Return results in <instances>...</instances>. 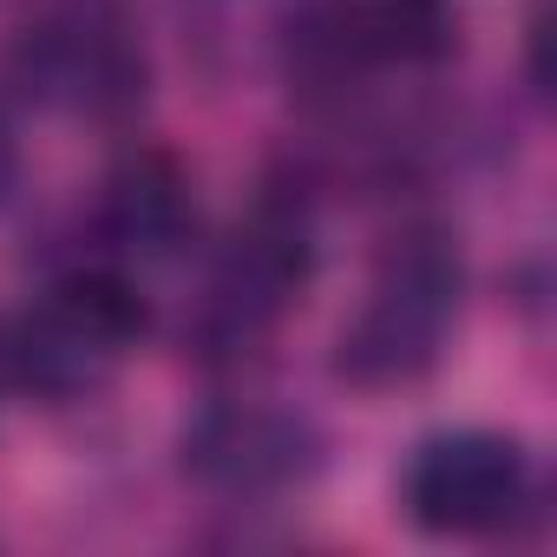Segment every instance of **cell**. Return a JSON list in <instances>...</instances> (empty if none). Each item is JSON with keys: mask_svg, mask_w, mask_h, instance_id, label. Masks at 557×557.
<instances>
[{"mask_svg": "<svg viewBox=\"0 0 557 557\" xmlns=\"http://www.w3.org/2000/svg\"><path fill=\"white\" fill-rule=\"evenodd\" d=\"M400 505L433 537H485V531H505L531 505V453L511 433H492V426L433 433L407 459Z\"/></svg>", "mask_w": 557, "mask_h": 557, "instance_id": "cell-4", "label": "cell"}, {"mask_svg": "<svg viewBox=\"0 0 557 557\" xmlns=\"http://www.w3.org/2000/svg\"><path fill=\"white\" fill-rule=\"evenodd\" d=\"M329 66H426L453 53L446 0H329L309 27Z\"/></svg>", "mask_w": 557, "mask_h": 557, "instance_id": "cell-8", "label": "cell"}, {"mask_svg": "<svg viewBox=\"0 0 557 557\" xmlns=\"http://www.w3.org/2000/svg\"><path fill=\"white\" fill-rule=\"evenodd\" d=\"M145 329L151 309L119 269H79L0 329V381L40 400H79L145 342Z\"/></svg>", "mask_w": 557, "mask_h": 557, "instance_id": "cell-2", "label": "cell"}, {"mask_svg": "<svg viewBox=\"0 0 557 557\" xmlns=\"http://www.w3.org/2000/svg\"><path fill=\"white\" fill-rule=\"evenodd\" d=\"M322 466V433L262 400H216L184 426V472L223 498H275Z\"/></svg>", "mask_w": 557, "mask_h": 557, "instance_id": "cell-5", "label": "cell"}, {"mask_svg": "<svg viewBox=\"0 0 557 557\" xmlns=\"http://www.w3.org/2000/svg\"><path fill=\"white\" fill-rule=\"evenodd\" d=\"M14 184H21V145H14L8 119H0V203L14 197Z\"/></svg>", "mask_w": 557, "mask_h": 557, "instance_id": "cell-9", "label": "cell"}, {"mask_svg": "<svg viewBox=\"0 0 557 557\" xmlns=\"http://www.w3.org/2000/svg\"><path fill=\"white\" fill-rule=\"evenodd\" d=\"M315 275V230L309 210L289 197H262L236 236L223 243L210 289H203V342L210 348H249L283 322Z\"/></svg>", "mask_w": 557, "mask_h": 557, "instance_id": "cell-3", "label": "cell"}, {"mask_svg": "<svg viewBox=\"0 0 557 557\" xmlns=\"http://www.w3.org/2000/svg\"><path fill=\"white\" fill-rule=\"evenodd\" d=\"M459 289H466V269L446 230L394 236L368 283V302L335 342V374L361 394L413 387L420 374H433L459 322Z\"/></svg>", "mask_w": 557, "mask_h": 557, "instance_id": "cell-1", "label": "cell"}, {"mask_svg": "<svg viewBox=\"0 0 557 557\" xmlns=\"http://www.w3.org/2000/svg\"><path fill=\"white\" fill-rule=\"evenodd\" d=\"M197 230L190 171L171 151H132L99 190V236L125 262H171Z\"/></svg>", "mask_w": 557, "mask_h": 557, "instance_id": "cell-7", "label": "cell"}, {"mask_svg": "<svg viewBox=\"0 0 557 557\" xmlns=\"http://www.w3.org/2000/svg\"><path fill=\"white\" fill-rule=\"evenodd\" d=\"M14 66L27 79V92H40L47 106H66V112H92V119H112V112L138 106V92H145V53L125 40L119 21H106L92 8L27 27L14 47Z\"/></svg>", "mask_w": 557, "mask_h": 557, "instance_id": "cell-6", "label": "cell"}]
</instances>
